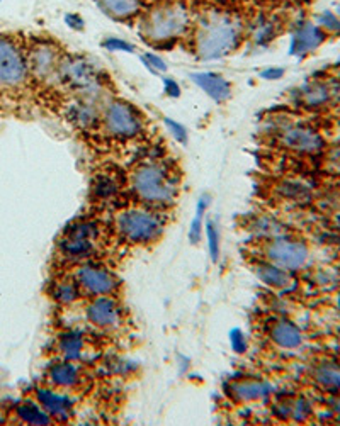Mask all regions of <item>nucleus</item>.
Instances as JSON below:
<instances>
[{
	"mask_svg": "<svg viewBox=\"0 0 340 426\" xmlns=\"http://www.w3.org/2000/svg\"><path fill=\"white\" fill-rule=\"evenodd\" d=\"M242 24L225 12H209L197 24L196 49L201 60H218L240 45Z\"/></svg>",
	"mask_w": 340,
	"mask_h": 426,
	"instance_id": "nucleus-1",
	"label": "nucleus"
},
{
	"mask_svg": "<svg viewBox=\"0 0 340 426\" xmlns=\"http://www.w3.org/2000/svg\"><path fill=\"white\" fill-rule=\"evenodd\" d=\"M189 11L180 2H165L146 12L141 35L148 41H172L187 31Z\"/></svg>",
	"mask_w": 340,
	"mask_h": 426,
	"instance_id": "nucleus-2",
	"label": "nucleus"
},
{
	"mask_svg": "<svg viewBox=\"0 0 340 426\" xmlns=\"http://www.w3.org/2000/svg\"><path fill=\"white\" fill-rule=\"evenodd\" d=\"M133 189L136 196L148 204H169L175 196V184L163 165L146 163L133 174Z\"/></svg>",
	"mask_w": 340,
	"mask_h": 426,
	"instance_id": "nucleus-3",
	"label": "nucleus"
},
{
	"mask_svg": "<svg viewBox=\"0 0 340 426\" xmlns=\"http://www.w3.org/2000/svg\"><path fill=\"white\" fill-rule=\"evenodd\" d=\"M116 226L126 242L131 243H150L158 238L162 231V225L157 216L143 209L124 211L117 216Z\"/></svg>",
	"mask_w": 340,
	"mask_h": 426,
	"instance_id": "nucleus-4",
	"label": "nucleus"
},
{
	"mask_svg": "<svg viewBox=\"0 0 340 426\" xmlns=\"http://www.w3.org/2000/svg\"><path fill=\"white\" fill-rule=\"evenodd\" d=\"M28 60L16 41L0 36V87L18 88L28 78Z\"/></svg>",
	"mask_w": 340,
	"mask_h": 426,
	"instance_id": "nucleus-5",
	"label": "nucleus"
},
{
	"mask_svg": "<svg viewBox=\"0 0 340 426\" xmlns=\"http://www.w3.org/2000/svg\"><path fill=\"white\" fill-rule=\"evenodd\" d=\"M58 77L63 83H69L78 90H94L99 85L100 71L86 57L61 58L58 65Z\"/></svg>",
	"mask_w": 340,
	"mask_h": 426,
	"instance_id": "nucleus-6",
	"label": "nucleus"
},
{
	"mask_svg": "<svg viewBox=\"0 0 340 426\" xmlns=\"http://www.w3.org/2000/svg\"><path fill=\"white\" fill-rule=\"evenodd\" d=\"M104 128L111 136L133 138L141 131V117L131 105L116 100L104 111Z\"/></svg>",
	"mask_w": 340,
	"mask_h": 426,
	"instance_id": "nucleus-7",
	"label": "nucleus"
},
{
	"mask_svg": "<svg viewBox=\"0 0 340 426\" xmlns=\"http://www.w3.org/2000/svg\"><path fill=\"white\" fill-rule=\"evenodd\" d=\"M28 70L37 80H48L53 75L58 77V65H60V54H58L57 46L52 41H37L29 49L28 57Z\"/></svg>",
	"mask_w": 340,
	"mask_h": 426,
	"instance_id": "nucleus-8",
	"label": "nucleus"
},
{
	"mask_svg": "<svg viewBox=\"0 0 340 426\" xmlns=\"http://www.w3.org/2000/svg\"><path fill=\"white\" fill-rule=\"evenodd\" d=\"M267 259L284 270H298L303 267L308 259V248L301 242L279 238L267 247Z\"/></svg>",
	"mask_w": 340,
	"mask_h": 426,
	"instance_id": "nucleus-9",
	"label": "nucleus"
},
{
	"mask_svg": "<svg viewBox=\"0 0 340 426\" xmlns=\"http://www.w3.org/2000/svg\"><path fill=\"white\" fill-rule=\"evenodd\" d=\"M281 145L296 153L313 155L323 148V138L308 126H289L281 133Z\"/></svg>",
	"mask_w": 340,
	"mask_h": 426,
	"instance_id": "nucleus-10",
	"label": "nucleus"
},
{
	"mask_svg": "<svg viewBox=\"0 0 340 426\" xmlns=\"http://www.w3.org/2000/svg\"><path fill=\"white\" fill-rule=\"evenodd\" d=\"M325 41V31L317 24L303 20L300 23L293 32L291 45H289V54L293 57H306Z\"/></svg>",
	"mask_w": 340,
	"mask_h": 426,
	"instance_id": "nucleus-11",
	"label": "nucleus"
},
{
	"mask_svg": "<svg viewBox=\"0 0 340 426\" xmlns=\"http://www.w3.org/2000/svg\"><path fill=\"white\" fill-rule=\"evenodd\" d=\"M95 236V226L92 223H81L75 225L72 230L66 231L65 238L61 239L60 248L65 255L83 256L92 250V239Z\"/></svg>",
	"mask_w": 340,
	"mask_h": 426,
	"instance_id": "nucleus-12",
	"label": "nucleus"
},
{
	"mask_svg": "<svg viewBox=\"0 0 340 426\" xmlns=\"http://www.w3.org/2000/svg\"><path fill=\"white\" fill-rule=\"evenodd\" d=\"M77 282L87 292L99 294V296H106V294L112 292L116 289L115 277L107 270L92 267V265H86V267L78 270Z\"/></svg>",
	"mask_w": 340,
	"mask_h": 426,
	"instance_id": "nucleus-13",
	"label": "nucleus"
},
{
	"mask_svg": "<svg viewBox=\"0 0 340 426\" xmlns=\"http://www.w3.org/2000/svg\"><path fill=\"white\" fill-rule=\"evenodd\" d=\"M87 318L92 324L99 328H112L119 321V307L115 299L100 296L90 302L87 307Z\"/></svg>",
	"mask_w": 340,
	"mask_h": 426,
	"instance_id": "nucleus-14",
	"label": "nucleus"
},
{
	"mask_svg": "<svg viewBox=\"0 0 340 426\" xmlns=\"http://www.w3.org/2000/svg\"><path fill=\"white\" fill-rule=\"evenodd\" d=\"M192 82L196 83L197 87L203 88L206 94L211 97L215 102H225V100L230 99L232 95V85L225 77L218 73H192L191 75Z\"/></svg>",
	"mask_w": 340,
	"mask_h": 426,
	"instance_id": "nucleus-15",
	"label": "nucleus"
},
{
	"mask_svg": "<svg viewBox=\"0 0 340 426\" xmlns=\"http://www.w3.org/2000/svg\"><path fill=\"white\" fill-rule=\"evenodd\" d=\"M36 396L37 401H40V406L43 408L49 416L66 421L70 415H72L74 404L69 396L57 394V392L48 389H37Z\"/></svg>",
	"mask_w": 340,
	"mask_h": 426,
	"instance_id": "nucleus-16",
	"label": "nucleus"
},
{
	"mask_svg": "<svg viewBox=\"0 0 340 426\" xmlns=\"http://www.w3.org/2000/svg\"><path fill=\"white\" fill-rule=\"evenodd\" d=\"M271 338L281 348H298L303 343V335L296 324L289 321H278L272 326Z\"/></svg>",
	"mask_w": 340,
	"mask_h": 426,
	"instance_id": "nucleus-17",
	"label": "nucleus"
},
{
	"mask_svg": "<svg viewBox=\"0 0 340 426\" xmlns=\"http://www.w3.org/2000/svg\"><path fill=\"white\" fill-rule=\"evenodd\" d=\"M267 394H269L267 384L262 381H254V379H249V381H238L230 387V396L237 401H242V403L262 399L266 398Z\"/></svg>",
	"mask_w": 340,
	"mask_h": 426,
	"instance_id": "nucleus-18",
	"label": "nucleus"
},
{
	"mask_svg": "<svg viewBox=\"0 0 340 426\" xmlns=\"http://www.w3.org/2000/svg\"><path fill=\"white\" fill-rule=\"evenodd\" d=\"M98 4L107 16L119 20L133 18L141 9L140 0H98Z\"/></svg>",
	"mask_w": 340,
	"mask_h": 426,
	"instance_id": "nucleus-19",
	"label": "nucleus"
},
{
	"mask_svg": "<svg viewBox=\"0 0 340 426\" xmlns=\"http://www.w3.org/2000/svg\"><path fill=\"white\" fill-rule=\"evenodd\" d=\"M334 97V90H332L330 85L322 82H313V83H306V85L301 88V100L306 107H323L325 104H329Z\"/></svg>",
	"mask_w": 340,
	"mask_h": 426,
	"instance_id": "nucleus-20",
	"label": "nucleus"
},
{
	"mask_svg": "<svg viewBox=\"0 0 340 426\" xmlns=\"http://www.w3.org/2000/svg\"><path fill=\"white\" fill-rule=\"evenodd\" d=\"M70 119H72L78 128H92L99 119L98 105L90 99H82L70 109Z\"/></svg>",
	"mask_w": 340,
	"mask_h": 426,
	"instance_id": "nucleus-21",
	"label": "nucleus"
},
{
	"mask_svg": "<svg viewBox=\"0 0 340 426\" xmlns=\"http://www.w3.org/2000/svg\"><path fill=\"white\" fill-rule=\"evenodd\" d=\"M255 273H257V277L264 284L274 289H284L286 285H289V280H291V277H289L286 270L278 267V265L274 264L257 265V267H255Z\"/></svg>",
	"mask_w": 340,
	"mask_h": 426,
	"instance_id": "nucleus-22",
	"label": "nucleus"
},
{
	"mask_svg": "<svg viewBox=\"0 0 340 426\" xmlns=\"http://www.w3.org/2000/svg\"><path fill=\"white\" fill-rule=\"evenodd\" d=\"M48 379L58 387H72L78 381V367L70 362H61L49 369Z\"/></svg>",
	"mask_w": 340,
	"mask_h": 426,
	"instance_id": "nucleus-23",
	"label": "nucleus"
},
{
	"mask_svg": "<svg viewBox=\"0 0 340 426\" xmlns=\"http://www.w3.org/2000/svg\"><path fill=\"white\" fill-rule=\"evenodd\" d=\"M16 413H18V418L20 421L28 425H49L52 423V416L45 411L43 408H40L35 403H26L19 404L16 408Z\"/></svg>",
	"mask_w": 340,
	"mask_h": 426,
	"instance_id": "nucleus-24",
	"label": "nucleus"
},
{
	"mask_svg": "<svg viewBox=\"0 0 340 426\" xmlns=\"http://www.w3.org/2000/svg\"><path fill=\"white\" fill-rule=\"evenodd\" d=\"M83 338L78 331H66L60 336V352L66 360H77L82 355Z\"/></svg>",
	"mask_w": 340,
	"mask_h": 426,
	"instance_id": "nucleus-25",
	"label": "nucleus"
},
{
	"mask_svg": "<svg viewBox=\"0 0 340 426\" xmlns=\"http://www.w3.org/2000/svg\"><path fill=\"white\" fill-rule=\"evenodd\" d=\"M315 381L329 389H340V365L323 364L315 369Z\"/></svg>",
	"mask_w": 340,
	"mask_h": 426,
	"instance_id": "nucleus-26",
	"label": "nucleus"
},
{
	"mask_svg": "<svg viewBox=\"0 0 340 426\" xmlns=\"http://www.w3.org/2000/svg\"><path fill=\"white\" fill-rule=\"evenodd\" d=\"M53 297L61 304H72L75 299L78 297V289L74 282H58L53 288Z\"/></svg>",
	"mask_w": 340,
	"mask_h": 426,
	"instance_id": "nucleus-27",
	"label": "nucleus"
},
{
	"mask_svg": "<svg viewBox=\"0 0 340 426\" xmlns=\"http://www.w3.org/2000/svg\"><path fill=\"white\" fill-rule=\"evenodd\" d=\"M276 36V26L272 20L260 18L259 23L255 24V31H254V37L255 43L257 45H267L272 37Z\"/></svg>",
	"mask_w": 340,
	"mask_h": 426,
	"instance_id": "nucleus-28",
	"label": "nucleus"
},
{
	"mask_svg": "<svg viewBox=\"0 0 340 426\" xmlns=\"http://www.w3.org/2000/svg\"><path fill=\"white\" fill-rule=\"evenodd\" d=\"M206 197H203V199H199L197 202V211H196V216L192 219V225H191V231H189V239H191L192 244L199 243L201 239V227H203V216H204V211H206Z\"/></svg>",
	"mask_w": 340,
	"mask_h": 426,
	"instance_id": "nucleus-29",
	"label": "nucleus"
},
{
	"mask_svg": "<svg viewBox=\"0 0 340 426\" xmlns=\"http://www.w3.org/2000/svg\"><path fill=\"white\" fill-rule=\"evenodd\" d=\"M318 26L330 35H340V18L332 11H323L318 14Z\"/></svg>",
	"mask_w": 340,
	"mask_h": 426,
	"instance_id": "nucleus-30",
	"label": "nucleus"
},
{
	"mask_svg": "<svg viewBox=\"0 0 340 426\" xmlns=\"http://www.w3.org/2000/svg\"><path fill=\"white\" fill-rule=\"evenodd\" d=\"M312 415V406H310L308 401L305 399H296L291 403V411H289V418L295 421H305L308 420V416Z\"/></svg>",
	"mask_w": 340,
	"mask_h": 426,
	"instance_id": "nucleus-31",
	"label": "nucleus"
},
{
	"mask_svg": "<svg viewBox=\"0 0 340 426\" xmlns=\"http://www.w3.org/2000/svg\"><path fill=\"white\" fill-rule=\"evenodd\" d=\"M206 231H208V243H209V253H211V260L218 261V256H220V235H218L215 223L208 221Z\"/></svg>",
	"mask_w": 340,
	"mask_h": 426,
	"instance_id": "nucleus-32",
	"label": "nucleus"
},
{
	"mask_svg": "<svg viewBox=\"0 0 340 426\" xmlns=\"http://www.w3.org/2000/svg\"><path fill=\"white\" fill-rule=\"evenodd\" d=\"M102 46L107 49V52H123V53H133L134 46L128 41L121 40V37H107V40L102 41Z\"/></svg>",
	"mask_w": 340,
	"mask_h": 426,
	"instance_id": "nucleus-33",
	"label": "nucleus"
},
{
	"mask_svg": "<svg viewBox=\"0 0 340 426\" xmlns=\"http://www.w3.org/2000/svg\"><path fill=\"white\" fill-rule=\"evenodd\" d=\"M116 191H117V185L115 180L109 179V177H99L98 182L94 185V192L98 194L99 197H109Z\"/></svg>",
	"mask_w": 340,
	"mask_h": 426,
	"instance_id": "nucleus-34",
	"label": "nucleus"
},
{
	"mask_svg": "<svg viewBox=\"0 0 340 426\" xmlns=\"http://www.w3.org/2000/svg\"><path fill=\"white\" fill-rule=\"evenodd\" d=\"M163 122H165L167 129L170 131V134H172V136H174L175 141H179V143H182V145H186V143H187V131H186V128H184V126L180 124V122L170 119V117H163Z\"/></svg>",
	"mask_w": 340,
	"mask_h": 426,
	"instance_id": "nucleus-35",
	"label": "nucleus"
},
{
	"mask_svg": "<svg viewBox=\"0 0 340 426\" xmlns=\"http://www.w3.org/2000/svg\"><path fill=\"white\" fill-rule=\"evenodd\" d=\"M141 60L143 63H146V66H148L152 71H165L167 70V63L162 60L160 57H157V54L153 53H145V57H141Z\"/></svg>",
	"mask_w": 340,
	"mask_h": 426,
	"instance_id": "nucleus-36",
	"label": "nucleus"
},
{
	"mask_svg": "<svg viewBox=\"0 0 340 426\" xmlns=\"http://www.w3.org/2000/svg\"><path fill=\"white\" fill-rule=\"evenodd\" d=\"M281 192H283L284 196H288V197H301V196H305V194L308 191H306V187H303L301 184L288 182V184H284L283 187H281Z\"/></svg>",
	"mask_w": 340,
	"mask_h": 426,
	"instance_id": "nucleus-37",
	"label": "nucleus"
},
{
	"mask_svg": "<svg viewBox=\"0 0 340 426\" xmlns=\"http://www.w3.org/2000/svg\"><path fill=\"white\" fill-rule=\"evenodd\" d=\"M65 24L70 29H75V31H83V28H86V20L82 19V16L74 14V12L65 14Z\"/></svg>",
	"mask_w": 340,
	"mask_h": 426,
	"instance_id": "nucleus-38",
	"label": "nucleus"
},
{
	"mask_svg": "<svg viewBox=\"0 0 340 426\" xmlns=\"http://www.w3.org/2000/svg\"><path fill=\"white\" fill-rule=\"evenodd\" d=\"M230 340H232V347L237 353H243L247 348L245 338H243V333L240 330H233L230 333Z\"/></svg>",
	"mask_w": 340,
	"mask_h": 426,
	"instance_id": "nucleus-39",
	"label": "nucleus"
},
{
	"mask_svg": "<svg viewBox=\"0 0 340 426\" xmlns=\"http://www.w3.org/2000/svg\"><path fill=\"white\" fill-rule=\"evenodd\" d=\"M163 88H165V94L169 97H174V99H177V97L180 95V87L174 78L163 80Z\"/></svg>",
	"mask_w": 340,
	"mask_h": 426,
	"instance_id": "nucleus-40",
	"label": "nucleus"
},
{
	"mask_svg": "<svg viewBox=\"0 0 340 426\" xmlns=\"http://www.w3.org/2000/svg\"><path fill=\"white\" fill-rule=\"evenodd\" d=\"M284 75L283 69H276V66H272V69H266L260 71V78L264 80H278Z\"/></svg>",
	"mask_w": 340,
	"mask_h": 426,
	"instance_id": "nucleus-41",
	"label": "nucleus"
},
{
	"mask_svg": "<svg viewBox=\"0 0 340 426\" xmlns=\"http://www.w3.org/2000/svg\"><path fill=\"white\" fill-rule=\"evenodd\" d=\"M334 409H335V411L340 413V398H337L334 401Z\"/></svg>",
	"mask_w": 340,
	"mask_h": 426,
	"instance_id": "nucleus-42",
	"label": "nucleus"
},
{
	"mask_svg": "<svg viewBox=\"0 0 340 426\" xmlns=\"http://www.w3.org/2000/svg\"><path fill=\"white\" fill-rule=\"evenodd\" d=\"M335 14H337V16H339V18H340V6L337 7V12H335Z\"/></svg>",
	"mask_w": 340,
	"mask_h": 426,
	"instance_id": "nucleus-43",
	"label": "nucleus"
}]
</instances>
